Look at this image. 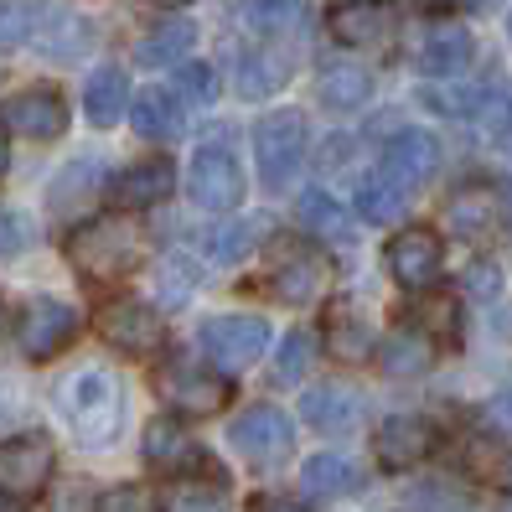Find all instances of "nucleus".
<instances>
[{"instance_id": "nucleus-9", "label": "nucleus", "mask_w": 512, "mask_h": 512, "mask_svg": "<svg viewBox=\"0 0 512 512\" xmlns=\"http://www.w3.org/2000/svg\"><path fill=\"white\" fill-rule=\"evenodd\" d=\"M264 342H269V321H259V316H218V321L202 326V352L213 357L223 373L249 368L264 352Z\"/></svg>"}, {"instance_id": "nucleus-39", "label": "nucleus", "mask_w": 512, "mask_h": 512, "mask_svg": "<svg viewBox=\"0 0 512 512\" xmlns=\"http://www.w3.org/2000/svg\"><path fill=\"white\" fill-rule=\"evenodd\" d=\"M99 512H161V502H150L140 487H114L99 497Z\"/></svg>"}, {"instance_id": "nucleus-33", "label": "nucleus", "mask_w": 512, "mask_h": 512, "mask_svg": "<svg viewBox=\"0 0 512 512\" xmlns=\"http://www.w3.org/2000/svg\"><path fill=\"white\" fill-rule=\"evenodd\" d=\"M326 342H331V352H337L342 363H363V357L373 352V337H368V326H363V321H352V316H331V331H326Z\"/></svg>"}, {"instance_id": "nucleus-34", "label": "nucleus", "mask_w": 512, "mask_h": 512, "mask_svg": "<svg viewBox=\"0 0 512 512\" xmlns=\"http://www.w3.org/2000/svg\"><path fill=\"white\" fill-rule=\"evenodd\" d=\"M419 321H425V337L461 342V306L450 295H430L425 306H419Z\"/></svg>"}, {"instance_id": "nucleus-41", "label": "nucleus", "mask_w": 512, "mask_h": 512, "mask_svg": "<svg viewBox=\"0 0 512 512\" xmlns=\"http://www.w3.org/2000/svg\"><path fill=\"white\" fill-rule=\"evenodd\" d=\"M52 512H99V497L88 481H73V487H63V502H57Z\"/></svg>"}, {"instance_id": "nucleus-2", "label": "nucleus", "mask_w": 512, "mask_h": 512, "mask_svg": "<svg viewBox=\"0 0 512 512\" xmlns=\"http://www.w3.org/2000/svg\"><path fill=\"white\" fill-rule=\"evenodd\" d=\"M68 425L83 445H109L125 425V394H119L114 373L88 368L68 383Z\"/></svg>"}, {"instance_id": "nucleus-32", "label": "nucleus", "mask_w": 512, "mask_h": 512, "mask_svg": "<svg viewBox=\"0 0 512 512\" xmlns=\"http://www.w3.org/2000/svg\"><path fill=\"white\" fill-rule=\"evenodd\" d=\"M161 512H228V487H218V481H176Z\"/></svg>"}, {"instance_id": "nucleus-29", "label": "nucleus", "mask_w": 512, "mask_h": 512, "mask_svg": "<svg viewBox=\"0 0 512 512\" xmlns=\"http://www.w3.org/2000/svg\"><path fill=\"white\" fill-rule=\"evenodd\" d=\"M192 42H197V26L187 16L182 21H161L156 32L140 42V63L145 68H171V63H182V57L192 52Z\"/></svg>"}, {"instance_id": "nucleus-35", "label": "nucleus", "mask_w": 512, "mask_h": 512, "mask_svg": "<svg viewBox=\"0 0 512 512\" xmlns=\"http://www.w3.org/2000/svg\"><path fill=\"white\" fill-rule=\"evenodd\" d=\"M254 233H264V223H259V218H244V223L218 228V233H213V259H223V264L244 259V254L254 249Z\"/></svg>"}, {"instance_id": "nucleus-17", "label": "nucleus", "mask_w": 512, "mask_h": 512, "mask_svg": "<svg viewBox=\"0 0 512 512\" xmlns=\"http://www.w3.org/2000/svg\"><path fill=\"white\" fill-rule=\"evenodd\" d=\"M300 409H306V425H316L321 435H352L363 425V394L347 383H316Z\"/></svg>"}, {"instance_id": "nucleus-22", "label": "nucleus", "mask_w": 512, "mask_h": 512, "mask_svg": "<svg viewBox=\"0 0 512 512\" xmlns=\"http://www.w3.org/2000/svg\"><path fill=\"white\" fill-rule=\"evenodd\" d=\"M471 57H476L471 32H461V26H440V32H430L425 52H419V68H425L430 78H461L471 68Z\"/></svg>"}, {"instance_id": "nucleus-36", "label": "nucleus", "mask_w": 512, "mask_h": 512, "mask_svg": "<svg viewBox=\"0 0 512 512\" xmlns=\"http://www.w3.org/2000/svg\"><path fill=\"white\" fill-rule=\"evenodd\" d=\"M311 352H316V342L306 337V331H295V337H285V347H280V368H275V378H280V383H295L300 373H306V363H311Z\"/></svg>"}, {"instance_id": "nucleus-44", "label": "nucleus", "mask_w": 512, "mask_h": 512, "mask_svg": "<svg viewBox=\"0 0 512 512\" xmlns=\"http://www.w3.org/2000/svg\"><path fill=\"white\" fill-rule=\"evenodd\" d=\"M492 419H497L502 430H512V388H502V394L492 399Z\"/></svg>"}, {"instance_id": "nucleus-54", "label": "nucleus", "mask_w": 512, "mask_h": 512, "mask_svg": "<svg viewBox=\"0 0 512 512\" xmlns=\"http://www.w3.org/2000/svg\"><path fill=\"white\" fill-rule=\"evenodd\" d=\"M507 512H512V502H507Z\"/></svg>"}, {"instance_id": "nucleus-10", "label": "nucleus", "mask_w": 512, "mask_h": 512, "mask_svg": "<svg viewBox=\"0 0 512 512\" xmlns=\"http://www.w3.org/2000/svg\"><path fill=\"white\" fill-rule=\"evenodd\" d=\"M233 445H238V456L254 461V466H280L290 456V445H295V430L275 404H254L249 414H238Z\"/></svg>"}, {"instance_id": "nucleus-43", "label": "nucleus", "mask_w": 512, "mask_h": 512, "mask_svg": "<svg viewBox=\"0 0 512 512\" xmlns=\"http://www.w3.org/2000/svg\"><path fill=\"white\" fill-rule=\"evenodd\" d=\"M466 280H471V290H476V295H492V290H497V269H492V264H476Z\"/></svg>"}, {"instance_id": "nucleus-19", "label": "nucleus", "mask_w": 512, "mask_h": 512, "mask_svg": "<svg viewBox=\"0 0 512 512\" xmlns=\"http://www.w3.org/2000/svg\"><path fill=\"white\" fill-rule=\"evenodd\" d=\"M145 461L156 471H197L202 445L176 425V419H156V425H145Z\"/></svg>"}, {"instance_id": "nucleus-46", "label": "nucleus", "mask_w": 512, "mask_h": 512, "mask_svg": "<svg viewBox=\"0 0 512 512\" xmlns=\"http://www.w3.org/2000/svg\"><path fill=\"white\" fill-rule=\"evenodd\" d=\"M6 166H11V145H6V125H0V176H6Z\"/></svg>"}, {"instance_id": "nucleus-28", "label": "nucleus", "mask_w": 512, "mask_h": 512, "mask_svg": "<svg viewBox=\"0 0 512 512\" xmlns=\"http://www.w3.org/2000/svg\"><path fill=\"white\" fill-rule=\"evenodd\" d=\"M300 223H306L311 238H326V244H347L352 223H347V207L326 192H300Z\"/></svg>"}, {"instance_id": "nucleus-6", "label": "nucleus", "mask_w": 512, "mask_h": 512, "mask_svg": "<svg viewBox=\"0 0 512 512\" xmlns=\"http://www.w3.org/2000/svg\"><path fill=\"white\" fill-rule=\"evenodd\" d=\"M94 326H99V337L109 342V347H119V352H156L161 342H166V321L156 316V306H145V300H135V295H114V300H104L99 306V316H94Z\"/></svg>"}, {"instance_id": "nucleus-16", "label": "nucleus", "mask_w": 512, "mask_h": 512, "mask_svg": "<svg viewBox=\"0 0 512 512\" xmlns=\"http://www.w3.org/2000/svg\"><path fill=\"white\" fill-rule=\"evenodd\" d=\"M326 285V264L306 249H280L275 264H269V295L285 300V306H306L316 300Z\"/></svg>"}, {"instance_id": "nucleus-45", "label": "nucleus", "mask_w": 512, "mask_h": 512, "mask_svg": "<svg viewBox=\"0 0 512 512\" xmlns=\"http://www.w3.org/2000/svg\"><path fill=\"white\" fill-rule=\"evenodd\" d=\"M249 512H306V507H295V502H285V497H254Z\"/></svg>"}, {"instance_id": "nucleus-25", "label": "nucleus", "mask_w": 512, "mask_h": 512, "mask_svg": "<svg viewBox=\"0 0 512 512\" xmlns=\"http://www.w3.org/2000/svg\"><path fill=\"white\" fill-rule=\"evenodd\" d=\"M300 487L311 497H347L363 487V471H357L347 456H311L306 471H300Z\"/></svg>"}, {"instance_id": "nucleus-49", "label": "nucleus", "mask_w": 512, "mask_h": 512, "mask_svg": "<svg viewBox=\"0 0 512 512\" xmlns=\"http://www.w3.org/2000/svg\"><path fill=\"white\" fill-rule=\"evenodd\" d=\"M466 6H471V11H481V6H492V0H466Z\"/></svg>"}, {"instance_id": "nucleus-26", "label": "nucleus", "mask_w": 512, "mask_h": 512, "mask_svg": "<svg viewBox=\"0 0 512 512\" xmlns=\"http://www.w3.org/2000/svg\"><path fill=\"white\" fill-rule=\"evenodd\" d=\"M373 99V73L368 68H357V63H331L321 73V104L326 109H357V104H368Z\"/></svg>"}, {"instance_id": "nucleus-13", "label": "nucleus", "mask_w": 512, "mask_h": 512, "mask_svg": "<svg viewBox=\"0 0 512 512\" xmlns=\"http://www.w3.org/2000/svg\"><path fill=\"white\" fill-rule=\"evenodd\" d=\"M502 218H507V207H502V197L492 192V187H461L456 197L445 202V233L450 238H466V244H481V238H492L497 228H502Z\"/></svg>"}, {"instance_id": "nucleus-12", "label": "nucleus", "mask_w": 512, "mask_h": 512, "mask_svg": "<svg viewBox=\"0 0 512 512\" xmlns=\"http://www.w3.org/2000/svg\"><path fill=\"white\" fill-rule=\"evenodd\" d=\"M435 166H440V140H435L430 130H399L394 140H388L378 171H383V176H394V182L414 197V192L435 176Z\"/></svg>"}, {"instance_id": "nucleus-7", "label": "nucleus", "mask_w": 512, "mask_h": 512, "mask_svg": "<svg viewBox=\"0 0 512 512\" xmlns=\"http://www.w3.org/2000/svg\"><path fill=\"white\" fill-rule=\"evenodd\" d=\"M187 197L207 213H233L238 197H244V171L228 156L223 145H202L192 156V171H187Z\"/></svg>"}, {"instance_id": "nucleus-38", "label": "nucleus", "mask_w": 512, "mask_h": 512, "mask_svg": "<svg viewBox=\"0 0 512 512\" xmlns=\"http://www.w3.org/2000/svg\"><path fill=\"white\" fill-rule=\"evenodd\" d=\"M192 290H197V269H192L187 259H176V254H171V259L161 264V295L176 306V300H187Z\"/></svg>"}, {"instance_id": "nucleus-14", "label": "nucleus", "mask_w": 512, "mask_h": 512, "mask_svg": "<svg viewBox=\"0 0 512 512\" xmlns=\"http://www.w3.org/2000/svg\"><path fill=\"white\" fill-rule=\"evenodd\" d=\"M440 259H445V249L430 228H404L388 244V269H394V280L404 290H430L440 280Z\"/></svg>"}, {"instance_id": "nucleus-11", "label": "nucleus", "mask_w": 512, "mask_h": 512, "mask_svg": "<svg viewBox=\"0 0 512 512\" xmlns=\"http://www.w3.org/2000/svg\"><path fill=\"white\" fill-rule=\"evenodd\" d=\"M0 114H6V130H16L21 140H57L68 130V104L57 88H21Z\"/></svg>"}, {"instance_id": "nucleus-48", "label": "nucleus", "mask_w": 512, "mask_h": 512, "mask_svg": "<svg viewBox=\"0 0 512 512\" xmlns=\"http://www.w3.org/2000/svg\"><path fill=\"white\" fill-rule=\"evenodd\" d=\"M6 326H11V311H6V306H0V337H6Z\"/></svg>"}, {"instance_id": "nucleus-24", "label": "nucleus", "mask_w": 512, "mask_h": 512, "mask_svg": "<svg viewBox=\"0 0 512 512\" xmlns=\"http://www.w3.org/2000/svg\"><path fill=\"white\" fill-rule=\"evenodd\" d=\"M290 83V57L285 52H249L238 57V94L244 99H269Z\"/></svg>"}, {"instance_id": "nucleus-31", "label": "nucleus", "mask_w": 512, "mask_h": 512, "mask_svg": "<svg viewBox=\"0 0 512 512\" xmlns=\"http://www.w3.org/2000/svg\"><path fill=\"white\" fill-rule=\"evenodd\" d=\"M130 114H135V130H140L145 140H171L176 130H182L176 99H171V94H161V88H145V94L130 104Z\"/></svg>"}, {"instance_id": "nucleus-53", "label": "nucleus", "mask_w": 512, "mask_h": 512, "mask_svg": "<svg viewBox=\"0 0 512 512\" xmlns=\"http://www.w3.org/2000/svg\"><path fill=\"white\" fill-rule=\"evenodd\" d=\"M507 32H512V21H507Z\"/></svg>"}, {"instance_id": "nucleus-50", "label": "nucleus", "mask_w": 512, "mask_h": 512, "mask_svg": "<svg viewBox=\"0 0 512 512\" xmlns=\"http://www.w3.org/2000/svg\"><path fill=\"white\" fill-rule=\"evenodd\" d=\"M156 6H187V0H156Z\"/></svg>"}, {"instance_id": "nucleus-40", "label": "nucleus", "mask_w": 512, "mask_h": 512, "mask_svg": "<svg viewBox=\"0 0 512 512\" xmlns=\"http://www.w3.org/2000/svg\"><path fill=\"white\" fill-rule=\"evenodd\" d=\"M182 83H187L192 99H213L218 94V78H213V68H207V63H187L182 68Z\"/></svg>"}, {"instance_id": "nucleus-4", "label": "nucleus", "mask_w": 512, "mask_h": 512, "mask_svg": "<svg viewBox=\"0 0 512 512\" xmlns=\"http://www.w3.org/2000/svg\"><path fill=\"white\" fill-rule=\"evenodd\" d=\"M156 394L187 419H202V414H218L228 404V378L218 368H202V363H187V357H171V363H161L156 373Z\"/></svg>"}, {"instance_id": "nucleus-42", "label": "nucleus", "mask_w": 512, "mask_h": 512, "mask_svg": "<svg viewBox=\"0 0 512 512\" xmlns=\"http://www.w3.org/2000/svg\"><path fill=\"white\" fill-rule=\"evenodd\" d=\"M21 249V228H16V218L6 213V207H0V259H11Z\"/></svg>"}, {"instance_id": "nucleus-1", "label": "nucleus", "mask_w": 512, "mask_h": 512, "mask_svg": "<svg viewBox=\"0 0 512 512\" xmlns=\"http://www.w3.org/2000/svg\"><path fill=\"white\" fill-rule=\"evenodd\" d=\"M63 254L83 280H119L140 264V233L125 218H88L68 233Z\"/></svg>"}, {"instance_id": "nucleus-27", "label": "nucleus", "mask_w": 512, "mask_h": 512, "mask_svg": "<svg viewBox=\"0 0 512 512\" xmlns=\"http://www.w3.org/2000/svg\"><path fill=\"white\" fill-rule=\"evenodd\" d=\"M378 357H383V373L388 378H419V373L435 363V347H430L425 331H394Z\"/></svg>"}, {"instance_id": "nucleus-47", "label": "nucleus", "mask_w": 512, "mask_h": 512, "mask_svg": "<svg viewBox=\"0 0 512 512\" xmlns=\"http://www.w3.org/2000/svg\"><path fill=\"white\" fill-rule=\"evenodd\" d=\"M409 6H419V11H440L445 0H409Z\"/></svg>"}, {"instance_id": "nucleus-20", "label": "nucleus", "mask_w": 512, "mask_h": 512, "mask_svg": "<svg viewBox=\"0 0 512 512\" xmlns=\"http://www.w3.org/2000/svg\"><path fill=\"white\" fill-rule=\"evenodd\" d=\"M176 187V166L171 161H140L130 171L114 176V202L119 207H156Z\"/></svg>"}, {"instance_id": "nucleus-5", "label": "nucleus", "mask_w": 512, "mask_h": 512, "mask_svg": "<svg viewBox=\"0 0 512 512\" xmlns=\"http://www.w3.org/2000/svg\"><path fill=\"white\" fill-rule=\"evenodd\" d=\"M52 466H57V450L47 435H11L0 440V497H37L47 481H52Z\"/></svg>"}, {"instance_id": "nucleus-52", "label": "nucleus", "mask_w": 512, "mask_h": 512, "mask_svg": "<svg viewBox=\"0 0 512 512\" xmlns=\"http://www.w3.org/2000/svg\"><path fill=\"white\" fill-rule=\"evenodd\" d=\"M0 414H6V404H0Z\"/></svg>"}, {"instance_id": "nucleus-23", "label": "nucleus", "mask_w": 512, "mask_h": 512, "mask_svg": "<svg viewBox=\"0 0 512 512\" xmlns=\"http://www.w3.org/2000/svg\"><path fill=\"white\" fill-rule=\"evenodd\" d=\"M83 109H88V119H94L99 130H109L114 119L130 109V83H125V73H119V68H99L94 78H88V88H83Z\"/></svg>"}, {"instance_id": "nucleus-3", "label": "nucleus", "mask_w": 512, "mask_h": 512, "mask_svg": "<svg viewBox=\"0 0 512 512\" xmlns=\"http://www.w3.org/2000/svg\"><path fill=\"white\" fill-rule=\"evenodd\" d=\"M254 156H259V176L269 192H285L295 182V171L306 166V119L295 109L264 114L254 130Z\"/></svg>"}, {"instance_id": "nucleus-18", "label": "nucleus", "mask_w": 512, "mask_h": 512, "mask_svg": "<svg viewBox=\"0 0 512 512\" xmlns=\"http://www.w3.org/2000/svg\"><path fill=\"white\" fill-rule=\"evenodd\" d=\"M394 32V11L383 0H347V6L331 11V37L342 47H378Z\"/></svg>"}, {"instance_id": "nucleus-51", "label": "nucleus", "mask_w": 512, "mask_h": 512, "mask_svg": "<svg viewBox=\"0 0 512 512\" xmlns=\"http://www.w3.org/2000/svg\"><path fill=\"white\" fill-rule=\"evenodd\" d=\"M507 192H512V156H507Z\"/></svg>"}, {"instance_id": "nucleus-37", "label": "nucleus", "mask_w": 512, "mask_h": 512, "mask_svg": "<svg viewBox=\"0 0 512 512\" xmlns=\"http://www.w3.org/2000/svg\"><path fill=\"white\" fill-rule=\"evenodd\" d=\"M32 6H16V0H0V47H16V42H26L37 32L32 26Z\"/></svg>"}, {"instance_id": "nucleus-30", "label": "nucleus", "mask_w": 512, "mask_h": 512, "mask_svg": "<svg viewBox=\"0 0 512 512\" xmlns=\"http://www.w3.org/2000/svg\"><path fill=\"white\" fill-rule=\"evenodd\" d=\"M404 207H409V192L394 182V176H383V171H373L368 182L357 187V213H363L368 223H394Z\"/></svg>"}, {"instance_id": "nucleus-15", "label": "nucleus", "mask_w": 512, "mask_h": 512, "mask_svg": "<svg viewBox=\"0 0 512 512\" xmlns=\"http://www.w3.org/2000/svg\"><path fill=\"white\" fill-rule=\"evenodd\" d=\"M430 450H435V425H430V419H419V414L383 419V430H378V461L388 471H409L419 461H430Z\"/></svg>"}, {"instance_id": "nucleus-8", "label": "nucleus", "mask_w": 512, "mask_h": 512, "mask_svg": "<svg viewBox=\"0 0 512 512\" xmlns=\"http://www.w3.org/2000/svg\"><path fill=\"white\" fill-rule=\"evenodd\" d=\"M73 337H78V316H73V306H63V300H32V306L16 316V342L32 363L57 357Z\"/></svg>"}, {"instance_id": "nucleus-21", "label": "nucleus", "mask_w": 512, "mask_h": 512, "mask_svg": "<svg viewBox=\"0 0 512 512\" xmlns=\"http://www.w3.org/2000/svg\"><path fill=\"white\" fill-rule=\"evenodd\" d=\"M238 26L264 37V42L295 37L300 26H306V0H244V6H238Z\"/></svg>"}]
</instances>
